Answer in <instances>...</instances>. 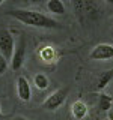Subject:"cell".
Instances as JSON below:
<instances>
[{"instance_id": "6da1fadb", "label": "cell", "mask_w": 113, "mask_h": 120, "mask_svg": "<svg viewBox=\"0 0 113 120\" xmlns=\"http://www.w3.org/2000/svg\"><path fill=\"white\" fill-rule=\"evenodd\" d=\"M9 15L23 24L32 26V27L41 29H57L60 27L59 22L47 15L38 12V11H27V9H12L9 11Z\"/></svg>"}, {"instance_id": "7a4b0ae2", "label": "cell", "mask_w": 113, "mask_h": 120, "mask_svg": "<svg viewBox=\"0 0 113 120\" xmlns=\"http://www.w3.org/2000/svg\"><path fill=\"white\" fill-rule=\"evenodd\" d=\"M15 50V41L8 29H0V54L6 60H11Z\"/></svg>"}, {"instance_id": "3957f363", "label": "cell", "mask_w": 113, "mask_h": 120, "mask_svg": "<svg viewBox=\"0 0 113 120\" xmlns=\"http://www.w3.org/2000/svg\"><path fill=\"white\" fill-rule=\"evenodd\" d=\"M68 93H69V87H62V89L54 90V92H53L51 95L44 101V104H42V105H44V108H45V110H48V111H54V110H57L60 105L65 102Z\"/></svg>"}, {"instance_id": "277c9868", "label": "cell", "mask_w": 113, "mask_h": 120, "mask_svg": "<svg viewBox=\"0 0 113 120\" xmlns=\"http://www.w3.org/2000/svg\"><path fill=\"white\" fill-rule=\"evenodd\" d=\"M89 57L92 60H110L113 59V45L110 44H98L97 47H93V50L90 51Z\"/></svg>"}, {"instance_id": "5b68a950", "label": "cell", "mask_w": 113, "mask_h": 120, "mask_svg": "<svg viewBox=\"0 0 113 120\" xmlns=\"http://www.w3.org/2000/svg\"><path fill=\"white\" fill-rule=\"evenodd\" d=\"M17 95L23 102H29L32 99V89H30V82L24 75H20L17 78Z\"/></svg>"}, {"instance_id": "8992f818", "label": "cell", "mask_w": 113, "mask_h": 120, "mask_svg": "<svg viewBox=\"0 0 113 120\" xmlns=\"http://www.w3.org/2000/svg\"><path fill=\"white\" fill-rule=\"evenodd\" d=\"M24 54H26V45L24 41H20L17 45H15V50H14V56L11 59V68L12 71H20L23 63H24Z\"/></svg>"}, {"instance_id": "52a82bcc", "label": "cell", "mask_w": 113, "mask_h": 120, "mask_svg": "<svg viewBox=\"0 0 113 120\" xmlns=\"http://www.w3.org/2000/svg\"><path fill=\"white\" fill-rule=\"evenodd\" d=\"M71 114L75 120H81L88 116V105H86L83 101H74L73 105H71Z\"/></svg>"}, {"instance_id": "ba28073f", "label": "cell", "mask_w": 113, "mask_h": 120, "mask_svg": "<svg viewBox=\"0 0 113 120\" xmlns=\"http://www.w3.org/2000/svg\"><path fill=\"white\" fill-rule=\"evenodd\" d=\"M47 9L51 14L56 15H63L65 14V5L62 3V0H48L47 2Z\"/></svg>"}, {"instance_id": "9c48e42d", "label": "cell", "mask_w": 113, "mask_h": 120, "mask_svg": "<svg viewBox=\"0 0 113 120\" xmlns=\"http://www.w3.org/2000/svg\"><path fill=\"white\" fill-rule=\"evenodd\" d=\"M112 105H113L112 96L105 95V93H101V95H98V108H100L101 111H110Z\"/></svg>"}, {"instance_id": "30bf717a", "label": "cell", "mask_w": 113, "mask_h": 120, "mask_svg": "<svg viewBox=\"0 0 113 120\" xmlns=\"http://www.w3.org/2000/svg\"><path fill=\"white\" fill-rule=\"evenodd\" d=\"M48 78L45 74H36L35 77H33V84H35V87L38 90H45L48 87Z\"/></svg>"}, {"instance_id": "8fae6325", "label": "cell", "mask_w": 113, "mask_h": 120, "mask_svg": "<svg viewBox=\"0 0 113 120\" xmlns=\"http://www.w3.org/2000/svg\"><path fill=\"white\" fill-rule=\"evenodd\" d=\"M112 78H113V69L110 71H105V72L101 75L100 78H98V84H97V89L98 90H103L107 87V84L112 81Z\"/></svg>"}, {"instance_id": "7c38bea8", "label": "cell", "mask_w": 113, "mask_h": 120, "mask_svg": "<svg viewBox=\"0 0 113 120\" xmlns=\"http://www.w3.org/2000/svg\"><path fill=\"white\" fill-rule=\"evenodd\" d=\"M41 57H42L45 62H51L54 59V51H53L51 47H44L41 50Z\"/></svg>"}, {"instance_id": "4fadbf2b", "label": "cell", "mask_w": 113, "mask_h": 120, "mask_svg": "<svg viewBox=\"0 0 113 120\" xmlns=\"http://www.w3.org/2000/svg\"><path fill=\"white\" fill-rule=\"evenodd\" d=\"M6 68H8V60H6L5 57H3L2 54H0V75H3V74H5Z\"/></svg>"}, {"instance_id": "5bb4252c", "label": "cell", "mask_w": 113, "mask_h": 120, "mask_svg": "<svg viewBox=\"0 0 113 120\" xmlns=\"http://www.w3.org/2000/svg\"><path fill=\"white\" fill-rule=\"evenodd\" d=\"M107 117H109V120H113V110H110V111H109Z\"/></svg>"}, {"instance_id": "9a60e30c", "label": "cell", "mask_w": 113, "mask_h": 120, "mask_svg": "<svg viewBox=\"0 0 113 120\" xmlns=\"http://www.w3.org/2000/svg\"><path fill=\"white\" fill-rule=\"evenodd\" d=\"M27 2H30V3H41V2H44V0H27Z\"/></svg>"}, {"instance_id": "2e32d148", "label": "cell", "mask_w": 113, "mask_h": 120, "mask_svg": "<svg viewBox=\"0 0 113 120\" xmlns=\"http://www.w3.org/2000/svg\"><path fill=\"white\" fill-rule=\"evenodd\" d=\"M14 120H27V119H26V117H21V116H20V117H15Z\"/></svg>"}, {"instance_id": "e0dca14e", "label": "cell", "mask_w": 113, "mask_h": 120, "mask_svg": "<svg viewBox=\"0 0 113 120\" xmlns=\"http://www.w3.org/2000/svg\"><path fill=\"white\" fill-rule=\"evenodd\" d=\"M105 2H109V3H113V0H105Z\"/></svg>"}, {"instance_id": "ac0fdd59", "label": "cell", "mask_w": 113, "mask_h": 120, "mask_svg": "<svg viewBox=\"0 0 113 120\" xmlns=\"http://www.w3.org/2000/svg\"><path fill=\"white\" fill-rule=\"evenodd\" d=\"M3 2H5V0H0V5H2V3H3Z\"/></svg>"}]
</instances>
